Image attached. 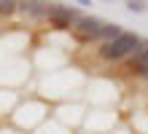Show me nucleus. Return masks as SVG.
Instances as JSON below:
<instances>
[{
    "mask_svg": "<svg viewBox=\"0 0 148 134\" xmlns=\"http://www.w3.org/2000/svg\"><path fill=\"white\" fill-rule=\"evenodd\" d=\"M140 78H145V80H148V67H145V70H143V73H140Z\"/></svg>",
    "mask_w": 148,
    "mask_h": 134,
    "instance_id": "nucleus-8",
    "label": "nucleus"
},
{
    "mask_svg": "<svg viewBox=\"0 0 148 134\" xmlns=\"http://www.w3.org/2000/svg\"><path fill=\"white\" fill-rule=\"evenodd\" d=\"M19 11V3H14V0H0V16H11Z\"/></svg>",
    "mask_w": 148,
    "mask_h": 134,
    "instance_id": "nucleus-6",
    "label": "nucleus"
},
{
    "mask_svg": "<svg viewBox=\"0 0 148 134\" xmlns=\"http://www.w3.org/2000/svg\"><path fill=\"white\" fill-rule=\"evenodd\" d=\"M121 32H124V30H121L119 24H102V30H100V38H97V40H102V43H113Z\"/></svg>",
    "mask_w": 148,
    "mask_h": 134,
    "instance_id": "nucleus-5",
    "label": "nucleus"
},
{
    "mask_svg": "<svg viewBox=\"0 0 148 134\" xmlns=\"http://www.w3.org/2000/svg\"><path fill=\"white\" fill-rule=\"evenodd\" d=\"M49 22L57 30H67V27H75L81 22V11L78 8H67V5H51L49 8Z\"/></svg>",
    "mask_w": 148,
    "mask_h": 134,
    "instance_id": "nucleus-2",
    "label": "nucleus"
},
{
    "mask_svg": "<svg viewBox=\"0 0 148 134\" xmlns=\"http://www.w3.org/2000/svg\"><path fill=\"white\" fill-rule=\"evenodd\" d=\"M145 48V40L140 38V35L135 32H121L113 43H102L100 46V56L105 62H121L127 56H132V54L143 51Z\"/></svg>",
    "mask_w": 148,
    "mask_h": 134,
    "instance_id": "nucleus-1",
    "label": "nucleus"
},
{
    "mask_svg": "<svg viewBox=\"0 0 148 134\" xmlns=\"http://www.w3.org/2000/svg\"><path fill=\"white\" fill-rule=\"evenodd\" d=\"M19 11L35 16V19H40V16H46V19H49V5L46 3H19Z\"/></svg>",
    "mask_w": 148,
    "mask_h": 134,
    "instance_id": "nucleus-4",
    "label": "nucleus"
},
{
    "mask_svg": "<svg viewBox=\"0 0 148 134\" xmlns=\"http://www.w3.org/2000/svg\"><path fill=\"white\" fill-rule=\"evenodd\" d=\"M102 24H105V22H100L97 16H81V22H78L73 30H75V35H78L81 40H97Z\"/></svg>",
    "mask_w": 148,
    "mask_h": 134,
    "instance_id": "nucleus-3",
    "label": "nucleus"
},
{
    "mask_svg": "<svg viewBox=\"0 0 148 134\" xmlns=\"http://www.w3.org/2000/svg\"><path fill=\"white\" fill-rule=\"evenodd\" d=\"M127 8H129L132 14H143L145 8H148V3H135V0H129V3H127Z\"/></svg>",
    "mask_w": 148,
    "mask_h": 134,
    "instance_id": "nucleus-7",
    "label": "nucleus"
}]
</instances>
